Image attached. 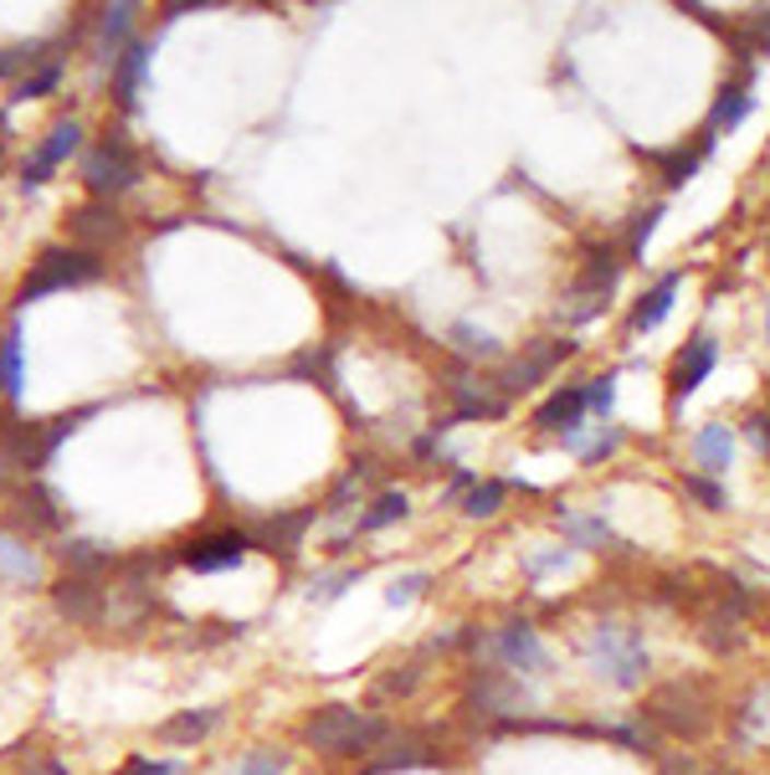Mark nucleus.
<instances>
[{
  "label": "nucleus",
  "mask_w": 770,
  "mask_h": 775,
  "mask_svg": "<svg viewBox=\"0 0 770 775\" xmlns=\"http://www.w3.org/2000/svg\"><path fill=\"white\" fill-rule=\"evenodd\" d=\"M252 550V540L242 535V529H217V535H201L196 544H185V565L190 571H232V565H242Z\"/></svg>",
  "instance_id": "9b49d317"
},
{
  "label": "nucleus",
  "mask_w": 770,
  "mask_h": 775,
  "mask_svg": "<svg viewBox=\"0 0 770 775\" xmlns=\"http://www.w3.org/2000/svg\"><path fill=\"white\" fill-rule=\"evenodd\" d=\"M103 272V262L83 247H47V253L36 257V268L26 272V283H21V304H32V298H47L57 287H78V283H93Z\"/></svg>",
  "instance_id": "39448f33"
},
{
  "label": "nucleus",
  "mask_w": 770,
  "mask_h": 775,
  "mask_svg": "<svg viewBox=\"0 0 770 775\" xmlns=\"http://www.w3.org/2000/svg\"><path fill=\"white\" fill-rule=\"evenodd\" d=\"M308 524H314V514H283V519L262 524V529H257V540H262V550H272V555H278V550H283V555H293Z\"/></svg>",
  "instance_id": "b1692460"
},
{
  "label": "nucleus",
  "mask_w": 770,
  "mask_h": 775,
  "mask_svg": "<svg viewBox=\"0 0 770 775\" xmlns=\"http://www.w3.org/2000/svg\"><path fill=\"white\" fill-rule=\"evenodd\" d=\"M406 493H381V498H375V504L365 508V514H360V529H365V535H375V529H385V524H396V519H406Z\"/></svg>",
  "instance_id": "c756f323"
},
{
  "label": "nucleus",
  "mask_w": 770,
  "mask_h": 775,
  "mask_svg": "<svg viewBox=\"0 0 770 775\" xmlns=\"http://www.w3.org/2000/svg\"><path fill=\"white\" fill-rule=\"evenodd\" d=\"M760 26H766V32H770V11H766V16H760Z\"/></svg>",
  "instance_id": "49530a36"
},
{
  "label": "nucleus",
  "mask_w": 770,
  "mask_h": 775,
  "mask_svg": "<svg viewBox=\"0 0 770 775\" xmlns=\"http://www.w3.org/2000/svg\"><path fill=\"white\" fill-rule=\"evenodd\" d=\"M144 68H150V47H144V42H129V47L118 51V62H114V93H118V103H124V108L135 103V87H139V78H144Z\"/></svg>",
  "instance_id": "412c9836"
},
{
  "label": "nucleus",
  "mask_w": 770,
  "mask_h": 775,
  "mask_svg": "<svg viewBox=\"0 0 770 775\" xmlns=\"http://www.w3.org/2000/svg\"><path fill=\"white\" fill-rule=\"evenodd\" d=\"M663 775H709L703 765H693L688 755H673V760H663Z\"/></svg>",
  "instance_id": "c03bdc74"
},
{
  "label": "nucleus",
  "mask_w": 770,
  "mask_h": 775,
  "mask_svg": "<svg viewBox=\"0 0 770 775\" xmlns=\"http://www.w3.org/2000/svg\"><path fill=\"white\" fill-rule=\"evenodd\" d=\"M51 596H57V611H62V617H72V622H98V611H103V586H98V580L68 575Z\"/></svg>",
  "instance_id": "2eb2a0df"
},
{
  "label": "nucleus",
  "mask_w": 770,
  "mask_h": 775,
  "mask_svg": "<svg viewBox=\"0 0 770 775\" xmlns=\"http://www.w3.org/2000/svg\"><path fill=\"white\" fill-rule=\"evenodd\" d=\"M750 108H755V98L745 93V87H724L720 98H714V108H709V139L724 134V129H739Z\"/></svg>",
  "instance_id": "393cba45"
},
{
  "label": "nucleus",
  "mask_w": 770,
  "mask_h": 775,
  "mask_svg": "<svg viewBox=\"0 0 770 775\" xmlns=\"http://www.w3.org/2000/svg\"><path fill=\"white\" fill-rule=\"evenodd\" d=\"M0 396L5 401L21 396V329L16 324H5V334H0Z\"/></svg>",
  "instance_id": "cd10ccee"
},
{
  "label": "nucleus",
  "mask_w": 770,
  "mask_h": 775,
  "mask_svg": "<svg viewBox=\"0 0 770 775\" xmlns=\"http://www.w3.org/2000/svg\"><path fill=\"white\" fill-rule=\"evenodd\" d=\"M657 216H663V206H648V211H637L632 236H627V257H642V247H648V236L657 232Z\"/></svg>",
  "instance_id": "72a5a7b5"
},
{
  "label": "nucleus",
  "mask_w": 770,
  "mask_h": 775,
  "mask_svg": "<svg viewBox=\"0 0 770 775\" xmlns=\"http://www.w3.org/2000/svg\"><path fill=\"white\" fill-rule=\"evenodd\" d=\"M350 580H354V571H335V575H324V580H314V601H335V596H345Z\"/></svg>",
  "instance_id": "ea45409f"
},
{
  "label": "nucleus",
  "mask_w": 770,
  "mask_h": 775,
  "mask_svg": "<svg viewBox=\"0 0 770 775\" xmlns=\"http://www.w3.org/2000/svg\"><path fill=\"white\" fill-rule=\"evenodd\" d=\"M709 144H714V139L703 134L693 150H688V144H678V150H657L653 165H663V180H668V186H688V180H693V169H699V160L709 154Z\"/></svg>",
  "instance_id": "4be33fe9"
},
{
  "label": "nucleus",
  "mask_w": 770,
  "mask_h": 775,
  "mask_svg": "<svg viewBox=\"0 0 770 775\" xmlns=\"http://www.w3.org/2000/svg\"><path fill=\"white\" fill-rule=\"evenodd\" d=\"M16 524L21 529H32V535H47V529H57L62 524V508H57V498H51L47 489H21L16 493Z\"/></svg>",
  "instance_id": "6ab92c4d"
},
{
  "label": "nucleus",
  "mask_w": 770,
  "mask_h": 775,
  "mask_svg": "<svg viewBox=\"0 0 770 775\" xmlns=\"http://www.w3.org/2000/svg\"><path fill=\"white\" fill-rule=\"evenodd\" d=\"M503 498H509V489H503V483H493V478H488V483H472L463 514H468V519H493V514L503 508Z\"/></svg>",
  "instance_id": "7c9ffc66"
},
{
  "label": "nucleus",
  "mask_w": 770,
  "mask_h": 775,
  "mask_svg": "<svg viewBox=\"0 0 770 775\" xmlns=\"http://www.w3.org/2000/svg\"><path fill=\"white\" fill-rule=\"evenodd\" d=\"M714 360H720V350H714V339L709 334H693L684 344V350L673 354V365H668V396H673V411L693 396V390L709 380V371H714Z\"/></svg>",
  "instance_id": "6e6552de"
},
{
  "label": "nucleus",
  "mask_w": 770,
  "mask_h": 775,
  "mask_svg": "<svg viewBox=\"0 0 770 775\" xmlns=\"http://www.w3.org/2000/svg\"><path fill=\"white\" fill-rule=\"evenodd\" d=\"M135 180H139V154L124 134L98 139V144L83 154V186L93 190V196H124Z\"/></svg>",
  "instance_id": "423d86ee"
},
{
  "label": "nucleus",
  "mask_w": 770,
  "mask_h": 775,
  "mask_svg": "<svg viewBox=\"0 0 770 775\" xmlns=\"http://www.w3.org/2000/svg\"><path fill=\"white\" fill-rule=\"evenodd\" d=\"M217 719H221L217 708H185V714H175V719L160 725V740H165V744H190V740H201V735H211Z\"/></svg>",
  "instance_id": "5701e85b"
},
{
  "label": "nucleus",
  "mask_w": 770,
  "mask_h": 775,
  "mask_svg": "<svg viewBox=\"0 0 770 775\" xmlns=\"http://www.w3.org/2000/svg\"><path fill=\"white\" fill-rule=\"evenodd\" d=\"M283 771H288V755L272 750V744H262V750H247V755L236 760L232 775H283Z\"/></svg>",
  "instance_id": "2f4dec72"
},
{
  "label": "nucleus",
  "mask_w": 770,
  "mask_h": 775,
  "mask_svg": "<svg viewBox=\"0 0 770 775\" xmlns=\"http://www.w3.org/2000/svg\"><path fill=\"white\" fill-rule=\"evenodd\" d=\"M663 735H678V740H703L709 725H714V698L703 683L693 678H673L663 689L648 693V708H642Z\"/></svg>",
  "instance_id": "20e7f679"
},
{
  "label": "nucleus",
  "mask_w": 770,
  "mask_h": 775,
  "mask_svg": "<svg viewBox=\"0 0 770 775\" xmlns=\"http://www.w3.org/2000/svg\"><path fill=\"white\" fill-rule=\"evenodd\" d=\"M16 462H11V453H5V447H0V498H5V493L16 489Z\"/></svg>",
  "instance_id": "37998d69"
},
{
  "label": "nucleus",
  "mask_w": 770,
  "mask_h": 775,
  "mask_svg": "<svg viewBox=\"0 0 770 775\" xmlns=\"http://www.w3.org/2000/svg\"><path fill=\"white\" fill-rule=\"evenodd\" d=\"M299 735H303L308 750H318V755L345 760V755H370V750H381L390 725L375 719V714H360V708H350V704H324L303 719Z\"/></svg>",
  "instance_id": "f257e3e1"
},
{
  "label": "nucleus",
  "mask_w": 770,
  "mask_h": 775,
  "mask_svg": "<svg viewBox=\"0 0 770 775\" xmlns=\"http://www.w3.org/2000/svg\"><path fill=\"white\" fill-rule=\"evenodd\" d=\"M453 344H457L463 354H483V360H488V354H499V344H493L488 334H478L472 324H457V329H453Z\"/></svg>",
  "instance_id": "e433bc0d"
},
{
  "label": "nucleus",
  "mask_w": 770,
  "mask_h": 775,
  "mask_svg": "<svg viewBox=\"0 0 770 775\" xmlns=\"http://www.w3.org/2000/svg\"><path fill=\"white\" fill-rule=\"evenodd\" d=\"M36 775H68V771H62V765H42V771H36Z\"/></svg>",
  "instance_id": "a18cd8bd"
},
{
  "label": "nucleus",
  "mask_w": 770,
  "mask_h": 775,
  "mask_svg": "<svg viewBox=\"0 0 770 775\" xmlns=\"http://www.w3.org/2000/svg\"><path fill=\"white\" fill-rule=\"evenodd\" d=\"M478 668H499L520 683H539V678H550V647L539 642L529 622H503L478 637Z\"/></svg>",
  "instance_id": "7ed1b4c3"
},
{
  "label": "nucleus",
  "mask_w": 770,
  "mask_h": 775,
  "mask_svg": "<svg viewBox=\"0 0 770 775\" xmlns=\"http://www.w3.org/2000/svg\"><path fill=\"white\" fill-rule=\"evenodd\" d=\"M0 447L11 453V462H16L21 472L47 468V457H51L47 426H42V422H16V416H5V422H0Z\"/></svg>",
  "instance_id": "f8f14e48"
},
{
  "label": "nucleus",
  "mask_w": 770,
  "mask_h": 775,
  "mask_svg": "<svg viewBox=\"0 0 770 775\" xmlns=\"http://www.w3.org/2000/svg\"><path fill=\"white\" fill-rule=\"evenodd\" d=\"M78 144H83V124H78V118H57V124L47 129V139H42V150L26 160V169H21V186H26V190L47 186L51 169L62 165V160H72Z\"/></svg>",
  "instance_id": "9d476101"
},
{
  "label": "nucleus",
  "mask_w": 770,
  "mask_h": 775,
  "mask_svg": "<svg viewBox=\"0 0 770 775\" xmlns=\"http://www.w3.org/2000/svg\"><path fill=\"white\" fill-rule=\"evenodd\" d=\"M766 334H770V314H766Z\"/></svg>",
  "instance_id": "de8ad7c7"
},
{
  "label": "nucleus",
  "mask_w": 770,
  "mask_h": 775,
  "mask_svg": "<svg viewBox=\"0 0 770 775\" xmlns=\"http://www.w3.org/2000/svg\"><path fill=\"white\" fill-rule=\"evenodd\" d=\"M57 83H62V62H47V68L32 72V78H26V83L16 87V98H47V93H51Z\"/></svg>",
  "instance_id": "f704fd0d"
},
{
  "label": "nucleus",
  "mask_w": 770,
  "mask_h": 775,
  "mask_svg": "<svg viewBox=\"0 0 770 775\" xmlns=\"http://www.w3.org/2000/svg\"><path fill=\"white\" fill-rule=\"evenodd\" d=\"M421 586H427V575H401L396 586L385 590V601H390V607H406V601H417L421 596Z\"/></svg>",
  "instance_id": "58836bf2"
},
{
  "label": "nucleus",
  "mask_w": 770,
  "mask_h": 775,
  "mask_svg": "<svg viewBox=\"0 0 770 775\" xmlns=\"http://www.w3.org/2000/svg\"><path fill=\"white\" fill-rule=\"evenodd\" d=\"M0 580L5 586H36L42 580V560L32 555V544L0 535Z\"/></svg>",
  "instance_id": "aec40b11"
},
{
  "label": "nucleus",
  "mask_w": 770,
  "mask_h": 775,
  "mask_svg": "<svg viewBox=\"0 0 770 775\" xmlns=\"http://www.w3.org/2000/svg\"><path fill=\"white\" fill-rule=\"evenodd\" d=\"M124 775H180V765H175V760H144V755H135L129 765H124Z\"/></svg>",
  "instance_id": "a19ab883"
},
{
  "label": "nucleus",
  "mask_w": 770,
  "mask_h": 775,
  "mask_svg": "<svg viewBox=\"0 0 770 775\" xmlns=\"http://www.w3.org/2000/svg\"><path fill=\"white\" fill-rule=\"evenodd\" d=\"M581 411H586V390L581 386L555 390L550 401L535 411V426L539 432H555V437H570V432H581Z\"/></svg>",
  "instance_id": "4468645a"
},
{
  "label": "nucleus",
  "mask_w": 770,
  "mask_h": 775,
  "mask_svg": "<svg viewBox=\"0 0 770 775\" xmlns=\"http://www.w3.org/2000/svg\"><path fill=\"white\" fill-rule=\"evenodd\" d=\"M560 529H565L570 544H581V550H606V544H617V529L606 519H586V514H560Z\"/></svg>",
  "instance_id": "bb28decb"
},
{
  "label": "nucleus",
  "mask_w": 770,
  "mask_h": 775,
  "mask_svg": "<svg viewBox=\"0 0 770 775\" xmlns=\"http://www.w3.org/2000/svg\"><path fill=\"white\" fill-rule=\"evenodd\" d=\"M586 668L602 683H611V689H642L648 683V668H653V658H648V642H642V632L627 622H602L591 626L586 637Z\"/></svg>",
  "instance_id": "f03ea898"
},
{
  "label": "nucleus",
  "mask_w": 770,
  "mask_h": 775,
  "mask_svg": "<svg viewBox=\"0 0 770 775\" xmlns=\"http://www.w3.org/2000/svg\"><path fill=\"white\" fill-rule=\"evenodd\" d=\"M62 565H68L72 575L93 580L98 571H108V565H114V555H108V550H98V544H88V540H72V544H62Z\"/></svg>",
  "instance_id": "c85d7f7f"
},
{
  "label": "nucleus",
  "mask_w": 770,
  "mask_h": 775,
  "mask_svg": "<svg viewBox=\"0 0 770 775\" xmlns=\"http://www.w3.org/2000/svg\"><path fill=\"white\" fill-rule=\"evenodd\" d=\"M529 693L520 689V678L499 673V668H478L468 683V708L472 714H488V719H509V714H520V704Z\"/></svg>",
  "instance_id": "1a4fd4ad"
},
{
  "label": "nucleus",
  "mask_w": 770,
  "mask_h": 775,
  "mask_svg": "<svg viewBox=\"0 0 770 775\" xmlns=\"http://www.w3.org/2000/svg\"><path fill=\"white\" fill-rule=\"evenodd\" d=\"M447 390H453V416H447L442 426L478 422V416H503V406H509V396H503V390H493L488 380H472V375H457Z\"/></svg>",
  "instance_id": "ddd939ff"
},
{
  "label": "nucleus",
  "mask_w": 770,
  "mask_h": 775,
  "mask_svg": "<svg viewBox=\"0 0 770 775\" xmlns=\"http://www.w3.org/2000/svg\"><path fill=\"white\" fill-rule=\"evenodd\" d=\"M693 457H699V468L709 472V478H720L730 462H735V432L724 422H709L693 432Z\"/></svg>",
  "instance_id": "dca6fc26"
},
{
  "label": "nucleus",
  "mask_w": 770,
  "mask_h": 775,
  "mask_svg": "<svg viewBox=\"0 0 770 775\" xmlns=\"http://www.w3.org/2000/svg\"><path fill=\"white\" fill-rule=\"evenodd\" d=\"M678 283H684L678 272H663L653 293H642V298H637V308H632V334H648V329H657V324L668 319V308H673V293H678Z\"/></svg>",
  "instance_id": "a211bd4d"
},
{
  "label": "nucleus",
  "mask_w": 770,
  "mask_h": 775,
  "mask_svg": "<svg viewBox=\"0 0 770 775\" xmlns=\"http://www.w3.org/2000/svg\"><path fill=\"white\" fill-rule=\"evenodd\" d=\"M617 447H621V432L617 426H602V437L596 442H581V457H586V462H602V457L617 453Z\"/></svg>",
  "instance_id": "4c0bfd02"
},
{
  "label": "nucleus",
  "mask_w": 770,
  "mask_h": 775,
  "mask_svg": "<svg viewBox=\"0 0 770 775\" xmlns=\"http://www.w3.org/2000/svg\"><path fill=\"white\" fill-rule=\"evenodd\" d=\"M135 11L139 5H129V0H118V5H103V16H98V57H114L118 62V42L129 36V26H135Z\"/></svg>",
  "instance_id": "a878e982"
},
{
  "label": "nucleus",
  "mask_w": 770,
  "mask_h": 775,
  "mask_svg": "<svg viewBox=\"0 0 770 775\" xmlns=\"http://www.w3.org/2000/svg\"><path fill=\"white\" fill-rule=\"evenodd\" d=\"M611 406H617V375L606 371V375H591V386H586V411H596V416H611Z\"/></svg>",
  "instance_id": "473e14b6"
},
{
  "label": "nucleus",
  "mask_w": 770,
  "mask_h": 775,
  "mask_svg": "<svg viewBox=\"0 0 770 775\" xmlns=\"http://www.w3.org/2000/svg\"><path fill=\"white\" fill-rule=\"evenodd\" d=\"M68 232H72V242H83V253L88 247H103V242L118 236V211L114 206H83V211H72Z\"/></svg>",
  "instance_id": "f3484780"
},
{
  "label": "nucleus",
  "mask_w": 770,
  "mask_h": 775,
  "mask_svg": "<svg viewBox=\"0 0 770 775\" xmlns=\"http://www.w3.org/2000/svg\"><path fill=\"white\" fill-rule=\"evenodd\" d=\"M750 437H755V447L770 457V411H760V416H750Z\"/></svg>",
  "instance_id": "79ce46f5"
},
{
  "label": "nucleus",
  "mask_w": 770,
  "mask_h": 775,
  "mask_svg": "<svg viewBox=\"0 0 770 775\" xmlns=\"http://www.w3.org/2000/svg\"><path fill=\"white\" fill-rule=\"evenodd\" d=\"M684 493H693L703 508H724V489L714 478H699V472H684Z\"/></svg>",
  "instance_id": "c9c22d12"
},
{
  "label": "nucleus",
  "mask_w": 770,
  "mask_h": 775,
  "mask_svg": "<svg viewBox=\"0 0 770 775\" xmlns=\"http://www.w3.org/2000/svg\"><path fill=\"white\" fill-rule=\"evenodd\" d=\"M570 354H575V339H555V334L539 339V344H529V354H520V360L499 375V390H503V396H520V390L539 386L560 360H570Z\"/></svg>",
  "instance_id": "0eeeda50"
}]
</instances>
